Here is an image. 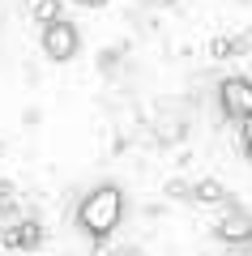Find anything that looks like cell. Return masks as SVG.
Returning a JSON list of instances; mask_svg holds the SVG:
<instances>
[{"label": "cell", "mask_w": 252, "mask_h": 256, "mask_svg": "<svg viewBox=\"0 0 252 256\" xmlns=\"http://www.w3.org/2000/svg\"><path fill=\"white\" fill-rule=\"evenodd\" d=\"M120 218H124V192L116 184H103V188L86 192L77 205V226L90 239H107L120 226Z\"/></svg>", "instance_id": "1"}, {"label": "cell", "mask_w": 252, "mask_h": 256, "mask_svg": "<svg viewBox=\"0 0 252 256\" xmlns=\"http://www.w3.org/2000/svg\"><path fill=\"white\" fill-rule=\"evenodd\" d=\"M77 47H81V34H77L73 22L60 18V22H52V26H43V52L52 56V60H73Z\"/></svg>", "instance_id": "2"}, {"label": "cell", "mask_w": 252, "mask_h": 256, "mask_svg": "<svg viewBox=\"0 0 252 256\" xmlns=\"http://www.w3.org/2000/svg\"><path fill=\"white\" fill-rule=\"evenodd\" d=\"M218 98H222V111L231 120H252V82L248 77H226L218 86Z\"/></svg>", "instance_id": "3"}, {"label": "cell", "mask_w": 252, "mask_h": 256, "mask_svg": "<svg viewBox=\"0 0 252 256\" xmlns=\"http://www.w3.org/2000/svg\"><path fill=\"white\" fill-rule=\"evenodd\" d=\"M218 239H222L226 248H248L252 244V218L243 210H226L222 218H218Z\"/></svg>", "instance_id": "4"}, {"label": "cell", "mask_w": 252, "mask_h": 256, "mask_svg": "<svg viewBox=\"0 0 252 256\" xmlns=\"http://www.w3.org/2000/svg\"><path fill=\"white\" fill-rule=\"evenodd\" d=\"M5 244H9L13 252H35V248L43 244V226H39L35 218H18L9 230H5Z\"/></svg>", "instance_id": "5"}, {"label": "cell", "mask_w": 252, "mask_h": 256, "mask_svg": "<svg viewBox=\"0 0 252 256\" xmlns=\"http://www.w3.org/2000/svg\"><path fill=\"white\" fill-rule=\"evenodd\" d=\"M188 196H192V201H205V205H218V201L226 196V188H222L218 180H197V184H192V192H188Z\"/></svg>", "instance_id": "6"}, {"label": "cell", "mask_w": 252, "mask_h": 256, "mask_svg": "<svg viewBox=\"0 0 252 256\" xmlns=\"http://www.w3.org/2000/svg\"><path fill=\"white\" fill-rule=\"evenodd\" d=\"M30 18H35L39 26H52V22H60V0H35V4H30Z\"/></svg>", "instance_id": "7"}, {"label": "cell", "mask_w": 252, "mask_h": 256, "mask_svg": "<svg viewBox=\"0 0 252 256\" xmlns=\"http://www.w3.org/2000/svg\"><path fill=\"white\" fill-rule=\"evenodd\" d=\"M167 192H171V196H180V201H184V196H188V192H192V184H180V180H171V184H167Z\"/></svg>", "instance_id": "8"}, {"label": "cell", "mask_w": 252, "mask_h": 256, "mask_svg": "<svg viewBox=\"0 0 252 256\" xmlns=\"http://www.w3.org/2000/svg\"><path fill=\"white\" fill-rule=\"evenodd\" d=\"M243 150H248V158H252V120H243Z\"/></svg>", "instance_id": "9"}, {"label": "cell", "mask_w": 252, "mask_h": 256, "mask_svg": "<svg viewBox=\"0 0 252 256\" xmlns=\"http://www.w3.org/2000/svg\"><path fill=\"white\" fill-rule=\"evenodd\" d=\"M73 4H81V9H103L107 0H73Z\"/></svg>", "instance_id": "10"}, {"label": "cell", "mask_w": 252, "mask_h": 256, "mask_svg": "<svg viewBox=\"0 0 252 256\" xmlns=\"http://www.w3.org/2000/svg\"><path fill=\"white\" fill-rule=\"evenodd\" d=\"M226 256H243V248H231V252H226Z\"/></svg>", "instance_id": "11"}]
</instances>
